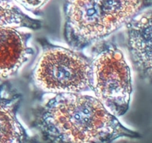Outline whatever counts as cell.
<instances>
[{"label":"cell","instance_id":"cell-4","mask_svg":"<svg viewBox=\"0 0 152 143\" xmlns=\"http://www.w3.org/2000/svg\"><path fill=\"white\" fill-rule=\"evenodd\" d=\"M91 58L92 92L114 116H123L132 93V72L123 51L105 41L96 46Z\"/></svg>","mask_w":152,"mask_h":143},{"label":"cell","instance_id":"cell-6","mask_svg":"<svg viewBox=\"0 0 152 143\" xmlns=\"http://www.w3.org/2000/svg\"><path fill=\"white\" fill-rule=\"evenodd\" d=\"M31 37V33L20 28L0 27V78L17 74L34 55Z\"/></svg>","mask_w":152,"mask_h":143},{"label":"cell","instance_id":"cell-7","mask_svg":"<svg viewBox=\"0 0 152 143\" xmlns=\"http://www.w3.org/2000/svg\"><path fill=\"white\" fill-rule=\"evenodd\" d=\"M22 95L11 85L0 83V143H30V136L17 118Z\"/></svg>","mask_w":152,"mask_h":143},{"label":"cell","instance_id":"cell-9","mask_svg":"<svg viewBox=\"0 0 152 143\" xmlns=\"http://www.w3.org/2000/svg\"><path fill=\"white\" fill-rule=\"evenodd\" d=\"M13 1L20 7H24L25 10L34 11L44 5L48 0H13Z\"/></svg>","mask_w":152,"mask_h":143},{"label":"cell","instance_id":"cell-2","mask_svg":"<svg viewBox=\"0 0 152 143\" xmlns=\"http://www.w3.org/2000/svg\"><path fill=\"white\" fill-rule=\"evenodd\" d=\"M152 0H65L64 37L80 51L127 25Z\"/></svg>","mask_w":152,"mask_h":143},{"label":"cell","instance_id":"cell-3","mask_svg":"<svg viewBox=\"0 0 152 143\" xmlns=\"http://www.w3.org/2000/svg\"><path fill=\"white\" fill-rule=\"evenodd\" d=\"M41 43V55L32 72L39 89L50 94L92 91L91 58L74 49Z\"/></svg>","mask_w":152,"mask_h":143},{"label":"cell","instance_id":"cell-1","mask_svg":"<svg viewBox=\"0 0 152 143\" xmlns=\"http://www.w3.org/2000/svg\"><path fill=\"white\" fill-rule=\"evenodd\" d=\"M34 126L46 143H112L120 138H141L86 92L53 94L37 110Z\"/></svg>","mask_w":152,"mask_h":143},{"label":"cell","instance_id":"cell-8","mask_svg":"<svg viewBox=\"0 0 152 143\" xmlns=\"http://www.w3.org/2000/svg\"><path fill=\"white\" fill-rule=\"evenodd\" d=\"M37 30L42 27V22L29 16L13 0H0V27Z\"/></svg>","mask_w":152,"mask_h":143},{"label":"cell","instance_id":"cell-5","mask_svg":"<svg viewBox=\"0 0 152 143\" xmlns=\"http://www.w3.org/2000/svg\"><path fill=\"white\" fill-rule=\"evenodd\" d=\"M126 28L134 66L142 80L152 83V9L137 14Z\"/></svg>","mask_w":152,"mask_h":143}]
</instances>
